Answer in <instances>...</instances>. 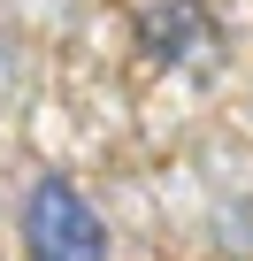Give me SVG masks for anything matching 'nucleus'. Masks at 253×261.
<instances>
[{"label": "nucleus", "instance_id": "1", "mask_svg": "<svg viewBox=\"0 0 253 261\" xmlns=\"http://www.w3.org/2000/svg\"><path fill=\"white\" fill-rule=\"evenodd\" d=\"M23 253L31 261H107V223L69 177H39L23 192Z\"/></svg>", "mask_w": 253, "mask_h": 261}]
</instances>
